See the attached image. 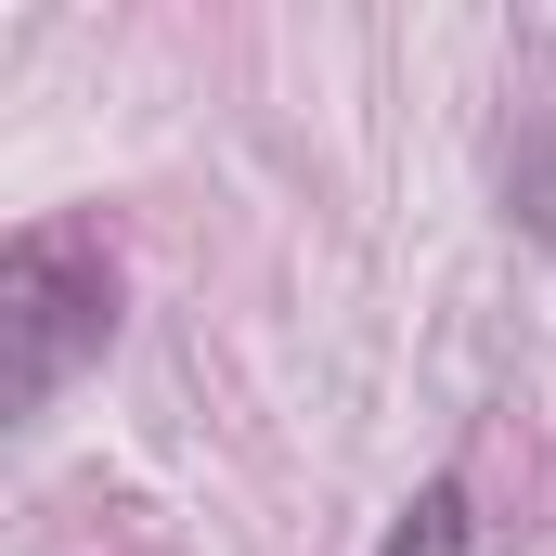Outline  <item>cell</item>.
<instances>
[{
    "instance_id": "obj_3",
    "label": "cell",
    "mask_w": 556,
    "mask_h": 556,
    "mask_svg": "<svg viewBox=\"0 0 556 556\" xmlns=\"http://www.w3.org/2000/svg\"><path fill=\"white\" fill-rule=\"evenodd\" d=\"M505 194H518V220L556 247V130H518V155H505Z\"/></svg>"
},
{
    "instance_id": "obj_1",
    "label": "cell",
    "mask_w": 556,
    "mask_h": 556,
    "mask_svg": "<svg viewBox=\"0 0 556 556\" xmlns=\"http://www.w3.org/2000/svg\"><path fill=\"white\" fill-rule=\"evenodd\" d=\"M117 337V260L91 220H26L0 247V402L39 415L78 363H104Z\"/></svg>"
},
{
    "instance_id": "obj_2",
    "label": "cell",
    "mask_w": 556,
    "mask_h": 556,
    "mask_svg": "<svg viewBox=\"0 0 556 556\" xmlns=\"http://www.w3.org/2000/svg\"><path fill=\"white\" fill-rule=\"evenodd\" d=\"M376 556H466V479H427L415 505L389 518V544Z\"/></svg>"
}]
</instances>
